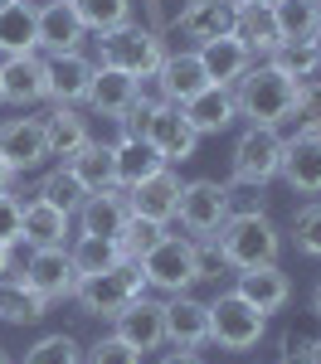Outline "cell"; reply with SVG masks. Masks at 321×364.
I'll return each instance as SVG.
<instances>
[{"mask_svg": "<svg viewBox=\"0 0 321 364\" xmlns=\"http://www.w3.org/2000/svg\"><path fill=\"white\" fill-rule=\"evenodd\" d=\"M233 102H238V117L248 127H283L292 117V102H297V83H292L288 73H278L268 58H258L233 83Z\"/></svg>", "mask_w": 321, "mask_h": 364, "instance_id": "cell-1", "label": "cell"}, {"mask_svg": "<svg viewBox=\"0 0 321 364\" xmlns=\"http://www.w3.org/2000/svg\"><path fill=\"white\" fill-rule=\"evenodd\" d=\"M214 243H219V252H224V262H229L233 272H243V267L278 262L283 233L268 219V209H253V214H229L219 224V233H214Z\"/></svg>", "mask_w": 321, "mask_h": 364, "instance_id": "cell-2", "label": "cell"}, {"mask_svg": "<svg viewBox=\"0 0 321 364\" xmlns=\"http://www.w3.org/2000/svg\"><path fill=\"white\" fill-rule=\"evenodd\" d=\"M283 151H288V136L278 127H243L233 141L229 190H268L283 170Z\"/></svg>", "mask_w": 321, "mask_h": 364, "instance_id": "cell-3", "label": "cell"}, {"mask_svg": "<svg viewBox=\"0 0 321 364\" xmlns=\"http://www.w3.org/2000/svg\"><path fill=\"white\" fill-rule=\"evenodd\" d=\"M166 58V34L146 25H122V29H107L98 34V63L102 68H117V73H132V78H151Z\"/></svg>", "mask_w": 321, "mask_h": 364, "instance_id": "cell-4", "label": "cell"}, {"mask_svg": "<svg viewBox=\"0 0 321 364\" xmlns=\"http://www.w3.org/2000/svg\"><path fill=\"white\" fill-rule=\"evenodd\" d=\"M146 291V277H142V262H117L107 272H88L78 277L73 287V306L83 316H98V321H112L117 311L127 301H137Z\"/></svg>", "mask_w": 321, "mask_h": 364, "instance_id": "cell-5", "label": "cell"}, {"mask_svg": "<svg viewBox=\"0 0 321 364\" xmlns=\"http://www.w3.org/2000/svg\"><path fill=\"white\" fill-rule=\"evenodd\" d=\"M263 331H268V316L248 306L233 287L209 301V345H219L229 355H248V350H258Z\"/></svg>", "mask_w": 321, "mask_h": 364, "instance_id": "cell-6", "label": "cell"}, {"mask_svg": "<svg viewBox=\"0 0 321 364\" xmlns=\"http://www.w3.org/2000/svg\"><path fill=\"white\" fill-rule=\"evenodd\" d=\"M142 277L151 291H166V296H180L200 282V267H195V238L185 233H166L156 248L142 257Z\"/></svg>", "mask_w": 321, "mask_h": 364, "instance_id": "cell-7", "label": "cell"}, {"mask_svg": "<svg viewBox=\"0 0 321 364\" xmlns=\"http://www.w3.org/2000/svg\"><path fill=\"white\" fill-rule=\"evenodd\" d=\"M229 185H219V180H185L180 185V204H175V219L185 228V238H214L219 224L233 214L229 204Z\"/></svg>", "mask_w": 321, "mask_h": 364, "instance_id": "cell-8", "label": "cell"}, {"mask_svg": "<svg viewBox=\"0 0 321 364\" xmlns=\"http://www.w3.org/2000/svg\"><path fill=\"white\" fill-rule=\"evenodd\" d=\"M20 277L44 296V301H73V287H78V267L68 257V243H49V248H29Z\"/></svg>", "mask_w": 321, "mask_h": 364, "instance_id": "cell-9", "label": "cell"}, {"mask_svg": "<svg viewBox=\"0 0 321 364\" xmlns=\"http://www.w3.org/2000/svg\"><path fill=\"white\" fill-rule=\"evenodd\" d=\"M142 136L156 146V156L166 161V166H185L190 156H195V146H200V132L185 122L180 112V102H156L151 117H146Z\"/></svg>", "mask_w": 321, "mask_h": 364, "instance_id": "cell-10", "label": "cell"}, {"mask_svg": "<svg viewBox=\"0 0 321 364\" xmlns=\"http://www.w3.org/2000/svg\"><path fill=\"white\" fill-rule=\"evenodd\" d=\"M93 73H98V58H88L83 49L44 58V102L49 107H78L93 87Z\"/></svg>", "mask_w": 321, "mask_h": 364, "instance_id": "cell-11", "label": "cell"}, {"mask_svg": "<svg viewBox=\"0 0 321 364\" xmlns=\"http://www.w3.org/2000/svg\"><path fill=\"white\" fill-rule=\"evenodd\" d=\"M88 29L78 20V10H73V0H39V15H34V44H39V54L54 58V54H73V49H83Z\"/></svg>", "mask_w": 321, "mask_h": 364, "instance_id": "cell-12", "label": "cell"}, {"mask_svg": "<svg viewBox=\"0 0 321 364\" xmlns=\"http://www.w3.org/2000/svg\"><path fill=\"white\" fill-rule=\"evenodd\" d=\"M0 161L25 175V170L49 161V141H44V122L39 117H5L0 122Z\"/></svg>", "mask_w": 321, "mask_h": 364, "instance_id": "cell-13", "label": "cell"}, {"mask_svg": "<svg viewBox=\"0 0 321 364\" xmlns=\"http://www.w3.org/2000/svg\"><path fill=\"white\" fill-rule=\"evenodd\" d=\"M112 336L127 340L137 355H146V350H161L166 345V311H161V301H151V296H137V301H127V306L112 316Z\"/></svg>", "mask_w": 321, "mask_h": 364, "instance_id": "cell-14", "label": "cell"}, {"mask_svg": "<svg viewBox=\"0 0 321 364\" xmlns=\"http://www.w3.org/2000/svg\"><path fill=\"white\" fill-rule=\"evenodd\" d=\"M161 311H166V345H175V350L209 345V301H195L190 291H180V296H166Z\"/></svg>", "mask_w": 321, "mask_h": 364, "instance_id": "cell-15", "label": "cell"}, {"mask_svg": "<svg viewBox=\"0 0 321 364\" xmlns=\"http://www.w3.org/2000/svg\"><path fill=\"white\" fill-rule=\"evenodd\" d=\"M180 170L175 166H161L151 180L132 185L127 190V214H142V219H156V224H171L175 219V204H180Z\"/></svg>", "mask_w": 321, "mask_h": 364, "instance_id": "cell-16", "label": "cell"}, {"mask_svg": "<svg viewBox=\"0 0 321 364\" xmlns=\"http://www.w3.org/2000/svg\"><path fill=\"white\" fill-rule=\"evenodd\" d=\"M233 291H238L248 306H258L263 316H273V311H283L292 301V277L278 267V262H263V267L233 272Z\"/></svg>", "mask_w": 321, "mask_h": 364, "instance_id": "cell-17", "label": "cell"}, {"mask_svg": "<svg viewBox=\"0 0 321 364\" xmlns=\"http://www.w3.org/2000/svg\"><path fill=\"white\" fill-rule=\"evenodd\" d=\"M233 15H238V0H190L171 20V29L195 39V49H200V44L219 39V34H233Z\"/></svg>", "mask_w": 321, "mask_h": 364, "instance_id": "cell-18", "label": "cell"}, {"mask_svg": "<svg viewBox=\"0 0 321 364\" xmlns=\"http://www.w3.org/2000/svg\"><path fill=\"white\" fill-rule=\"evenodd\" d=\"M180 112H185V122H190L200 136H219V132H229L233 122H238V102H233V87L209 83V87H200L195 97H185Z\"/></svg>", "mask_w": 321, "mask_h": 364, "instance_id": "cell-19", "label": "cell"}, {"mask_svg": "<svg viewBox=\"0 0 321 364\" xmlns=\"http://www.w3.org/2000/svg\"><path fill=\"white\" fill-rule=\"evenodd\" d=\"M151 78H156V87H161L166 102H185V97H195L200 87H209L204 63H200V49H166L161 68H156Z\"/></svg>", "mask_w": 321, "mask_h": 364, "instance_id": "cell-20", "label": "cell"}, {"mask_svg": "<svg viewBox=\"0 0 321 364\" xmlns=\"http://www.w3.org/2000/svg\"><path fill=\"white\" fill-rule=\"evenodd\" d=\"M0 97L10 107L44 102V54H10L0 58Z\"/></svg>", "mask_w": 321, "mask_h": 364, "instance_id": "cell-21", "label": "cell"}, {"mask_svg": "<svg viewBox=\"0 0 321 364\" xmlns=\"http://www.w3.org/2000/svg\"><path fill=\"white\" fill-rule=\"evenodd\" d=\"M278 180H288L292 195H321V136H292L288 151H283V170Z\"/></svg>", "mask_w": 321, "mask_h": 364, "instance_id": "cell-22", "label": "cell"}, {"mask_svg": "<svg viewBox=\"0 0 321 364\" xmlns=\"http://www.w3.org/2000/svg\"><path fill=\"white\" fill-rule=\"evenodd\" d=\"M200 63H204V78L219 87H233L258 58L248 54V44L238 39V34H219V39H209V44H200Z\"/></svg>", "mask_w": 321, "mask_h": 364, "instance_id": "cell-23", "label": "cell"}, {"mask_svg": "<svg viewBox=\"0 0 321 364\" xmlns=\"http://www.w3.org/2000/svg\"><path fill=\"white\" fill-rule=\"evenodd\" d=\"M73 224H78V233H93V238H117L127 224V190L112 185L102 195H88L83 209L73 214Z\"/></svg>", "mask_w": 321, "mask_h": 364, "instance_id": "cell-24", "label": "cell"}, {"mask_svg": "<svg viewBox=\"0 0 321 364\" xmlns=\"http://www.w3.org/2000/svg\"><path fill=\"white\" fill-rule=\"evenodd\" d=\"M68 228L73 219L54 209V204H44V199L34 195L25 199V219H20V248H49V243H68Z\"/></svg>", "mask_w": 321, "mask_h": 364, "instance_id": "cell-25", "label": "cell"}, {"mask_svg": "<svg viewBox=\"0 0 321 364\" xmlns=\"http://www.w3.org/2000/svg\"><path fill=\"white\" fill-rule=\"evenodd\" d=\"M233 34L248 44V54H253V58H268L273 49H278V44H283V34H278V20H273V5H263V0H238Z\"/></svg>", "mask_w": 321, "mask_h": 364, "instance_id": "cell-26", "label": "cell"}, {"mask_svg": "<svg viewBox=\"0 0 321 364\" xmlns=\"http://www.w3.org/2000/svg\"><path fill=\"white\" fill-rule=\"evenodd\" d=\"M39 122H44V141H49V156H58V161L78 156L88 141H93V132H88V117L78 112V107H49V112L39 117Z\"/></svg>", "mask_w": 321, "mask_h": 364, "instance_id": "cell-27", "label": "cell"}, {"mask_svg": "<svg viewBox=\"0 0 321 364\" xmlns=\"http://www.w3.org/2000/svg\"><path fill=\"white\" fill-rule=\"evenodd\" d=\"M137 83L142 78H132V73H117V68H102L98 63V73H93V87H88V112H112L122 117L132 102H137Z\"/></svg>", "mask_w": 321, "mask_h": 364, "instance_id": "cell-28", "label": "cell"}, {"mask_svg": "<svg viewBox=\"0 0 321 364\" xmlns=\"http://www.w3.org/2000/svg\"><path fill=\"white\" fill-rule=\"evenodd\" d=\"M44 311H49V301L20 272L0 277V321L5 326H34V321H44Z\"/></svg>", "mask_w": 321, "mask_h": 364, "instance_id": "cell-29", "label": "cell"}, {"mask_svg": "<svg viewBox=\"0 0 321 364\" xmlns=\"http://www.w3.org/2000/svg\"><path fill=\"white\" fill-rule=\"evenodd\" d=\"M34 15H39L34 0H10V5L0 10V58L39 54V44H34Z\"/></svg>", "mask_w": 321, "mask_h": 364, "instance_id": "cell-30", "label": "cell"}, {"mask_svg": "<svg viewBox=\"0 0 321 364\" xmlns=\"http://www.w3.org/2000/svg\"><path fill=\"white\" fill-rule=\"evenodd\" d=\"M112 166H117V185H122V190H132V185L151 180V175L166 166V161L156 156V146H151L146 136H127V141L112 151Z\"/></svg>", "mask_w": 321, "mask_h": 364, "instance_id": "cell-31", "label": "cell"}, {"mask_svg": "<svg viewBox=\"0 0 321 364\" xmlns=\"http://www.w3.org/2000/svg\"><path fill=\"white\" fill-rule=\"evenodd\" d=\"M58 166H68L78 180H83L88 195H102V190H112L117 185V166H112V151L107 146H98V141H88L78 156H68V161H58Z\"/></svg>", "mask_w": 321, "mask_h": 364, "instance_id": "cell-32", "label": "cell"}, {"mask_svg": "<svg viewBox=\"0 0 321 364\" xmlns=\"http://www.w3.org/2000/svg\"><path fill=\"white\" fill-rule=\"evenodd\" d=\"M268 5H273V20H278L283 44H288V39H317L321 0H268Z\"/></svg>", "mask_w": 321, "mask_h": 364, "instance_id": "cell-33", "label": "cell"}, {"mask_svg": "<svg viewBox=\"0 0 321 364\" xmlns=\"http://www.w3.org/2000/svg\"><path fill=\"white\" fill-rule=\"evenodd\" d=\"M68 257H73L78 277H88V272H107V267H117V262H132V257H122L117 238H93V233H73Z\"/></svg>", "mask_w": 321, "mask_h": 364, "instance_id": "cell-34", "label": "cell"}, {"mask_svg": "<svg viewBox=\"0 0 321 364\" xmlns=\"http://www.w3.org/2000/svg\"><path fill=\"white\" fill-rule=\"evenodd\" d=\"M34 195L44 199V204H54V209H63V214L73 219V214L83 209L88 190H83V180H78V175H73L68 166H54L49 175H44V180H39V185H34Z\"/></svg>", "mask_w": 321, "mask_h": 364, "instance_id": "cell-35", "label": "cell"}, {"mask_svg": "<svg viewBox=\"0 0 321 364\" xmlns=\"http://www.w3.org/2000/svg\"><path fill=\"white\" fill-rule=\"evenodd\" d=\"M73 10H78V20H83L88 34H107V29L132 25L137 0H73Z\"/></svg>", "mask_w": 321, "mask_h": 364, "instance_id": "cell-36", "label": "cell"}, {"mask_svg": "<svg viewBox=\"0 0 321 364\" xmlns=\"http://www.w3.org/2000/svg\"><path fill=\"white\" fill-rule=\"evenodd\" d=\"M166 233H171V224H156V219H142V214H127V224H122V233H117V248H122V257L142 262Z\"/></svg>", "mask_w": 321, "mask_h": 364, "instance_id": "cell-37", "label": "cell"}, {"mask_svg": "<svg viewBox=\"0 0 321 364\" xmlns=\"http://www.w3.org/2000/svg\"><path fill=\"white\" fill-rule=\"evenodd\" d=\"M268 63H273L278 73H288L292 83H302V78L321 63V54H317V44H312V39H288V44H278V49L268 54Z\"/></svg>", "mask_w": 321, "mask_h": 364, "instance_id": "cell-38", "label": "cell"}, {"mask_svg": "<svg viewBox=\"0 0 321 364\" xmlns=\"http://www.w3.org/2000/svg\"><path fill=\"white\" fill-rule=\"evenodd\" d=\"M25 364H83V345L68 336V331H54V336H39L29 345Z\"/></svg>", "mask_w": 321, "mask_h": 364, "instance_id": "cell-39", "label": "cell"}, {"mask_svg": "<svg viewBox=\"0 0 321 364\" xmlns=\"http://www.w3.org/2000/svg\"><path fill=\"white\" fill-rule=\"evenodd\" d=\"M292 248L302 257H321V199H307L292 214Z\"/></svg>", "mask_w": 321, "mask_h": 364, "instance_id": "cell-40", "label": "cell"}, {"mask_svg": "<svg viewBox=\"0 0 321 364\" xmlns=\"http://www.w3.org/2000/svg\"><path fill=\"white\" fill-rule=\"evenodd\" d=\"M288 122H297V136H321V83L312 78L297 83V102H292Z\"/></svg>", "mask_w": 321, "mask_h": 364, "instance_id": "cell-41", "label": "cell"}, {"mask_svg": "<svg viewBox=\"0 0 321 364\" xmlns=\"http://www.w3.org/2000/svg\"><path fill=\"white\" fill-rule=\"evenodd\" d=\"M83 364H142V355H137L127 340L102 336V340H93V345L83 350Z\"/></svg>", "mask_w": 321, "mask_h": 364, "instance_id": "cell-42", "label": "cell"}, {"mask_svg": "<svg viewBox=\"0 0 321 364\" xmlns=\"http://www.w3.org/2000/svg\"><path fill=\"white\" fill-rule=\"evenodd\" d=\"M195 267H200V282H214V287L233 272L229 262H224V252H219L214 238H195Z\"/></svg>", "mask_w": 321, "mask_h": 364, "instance_id": "cell-43", "label": "cell"}, {"mask_svg": "<svg viewBox=\"0 0 321 364\" xmlns=\"http://www.w3.org/2000/svg\"><path fill=\"white\" fill-rule=\"evenodd\" d=\"M88 132H93V141L98 146H107V151H117L122 141H127V122L112 112H88Z\"/></svg>", "mask_w": 321, "mask_h": 364, "instance_id": "cell-44", "label": "cell"}, {"mask_svg": "<svg viewBox=\"0 0 321 364\" xmlns=\"http://www.w3.org/2000/svg\"><path fill=\"white\" fill-rule=\"evenodd\" d=\"M20 219H25V199L5 190V195H0V243L20 248Z\"/></svg>", "mask_w": 321, "mask_h": 364, "instance_id": "cell-45", "label": "cell"}, {"mask_svg": "<svg viewBox=\"0 0 321 364\" xmlns=\"http://www.w3.org/2000/svg\"><path fill=\"white\" fill-rule=\"evenodd\" d=\"M283 364H312V336L288 331L283 336Z\"/></svg>", "mask_w": 321, "mask_h": 364, "instance_id": "cell-46", "label": "cell"}, {"mask_svg": "<svg viewBox=\"0 0 321 364\" xmlns=\"http://www.w3.org/2000/svg\"><path fill=\"white\" fill-rule=\"evenodd\" d=\"M156 364H204L200 350H171V355H161Z\"/></svg>", "mask_w": 321, "mask_h": 364, "instance_id": "cell-47", "label": "cell"}, {"mask_svg": "<svg viewBox=\"0 0 321 364\" xmlns=\"http://www.w3.org/2000/svg\"><path fill=\"white\" fill-rule=\"evenodd\" d=\"M10 272H15V248L0 243V277H10Z\"/></svg>", "mask_w": 321, "mask_h": 364, "instance_id": "cell-48", "label": "cell"}, {"mask_svg": "<svg viewBox=\"0 0 321 364\" xmlns=\"http://www.w3.org/2000/svg\"><path fill=\"white\" fill-rule=\"evenodd\" d=\"M10 185H15V170H10V166H5V161H0V195H5Z\"/></svg>", "mask_w": 321, "mask_h": 364, "instance_id": "cell-49", "label": "cell"}, {"mask_svg": "<svg viewBox=\"0 0 321 364\" xmlns=\"http://www.w3.org/2000/svg\"><path fill=\"white\" fill-rule=\"evenodd\" d=\"M312 316L321 321V282H317V291H312Z\"/></svg>", "mask_w": 321, "mask_h": 364, "instance_id": "cell-50", "label": "cell"}, {"mask_svg": "<svg viewBox=\"0 0 321 364\" xmlns=\"http://www.w3.org/2000/svg\"><path fill=\"white\" fill-rule=\"evenodd\" d=\"M312 364H321V336L312 340Z\"/></svg>", "mask_w": 321, "mask_h": 364, "instance_id": "cell-51", "label": "cell"}, {"mask_svg": "<svg viewBox=\"0 0 321 364\" xmlns=\"http://www.w3.org/2000/svg\"><path fill=\"white\" fill-rule=\"evenodd\" d=\"M0 364H15V360H10V350H0Z\"/></svg>", "mask_w": 321, "mask_h": 364, "instance_id": "cell-52", "label": "cell"}, {"mask_svg": "<svg viewBox=\"0 0 321 364\" xmlns=\"http://www.w3.org/2000/svg\"><path fill=\"white\" fill-rule=\"evenodd\" d=\"M312 44H317V54H321V29H317V39H312Z\"/></svg>", "mask_w": 321, "mask_h": 364, "instance_id": "cell-53", "label": "cell"}, {"mask_svg": "<svg viewBox=\"0 0 321 364\" xmlns=\"http://www.w3.org/2000/svg\"><path fill=\"white\" fill-rule=\"evenodd\" d=\"M5 5H10V0H0V10H5Z\"/></svg>", "mask_w": 321, "mask_h": 364, "instance_id": "cell-54", "label": "cell"}, {"mask_svg": "<svg viewBox=\"0 0 321 364\" xmlns=\"http://www.w3.org/2000/svg\"><path fill=\"white\" fill-rule=\"evenodd\" d=\"M0 107H5V97H0Z\"/></svg>", "mask_w": 321, "mask_h": 364, "instance_id": "cell-55", "label": "cell"}, {"mask_svg": "<svg viewBox=\"0 0 321 364\" xmlns=\"http://www.w3.org/2000/svg\"><path fill=\"white\" fill-rule=\"evenodd\" d=\"M263 5H268V0H263Z\"/></svg>", "mask_w": 321, "mask_h": 364, "instance_id": "cell-56", "label": "cell"}, {"mask_svg": "<svg viewBox=\"0 0 321 364\" xmlns=\"http://www.w3.org/2000/svg\"><path fill=\"white\" fill-rule=\"evenodd\" d=\"M278 364H283V360H278Z\"/></svg>", "mask_w": 321, "mask_h": 364, "instance_id": "cell-57", "label": "cell"}]
</instances>
